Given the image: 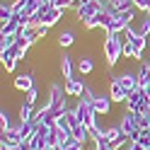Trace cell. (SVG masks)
Here are the masks:
<instances>
[{
    "instance_id": "1",
    "label": "cell",
    "mask_w": 150,
    "mask_h": 150,
    "mask_svg": "<svg viewBox=\"0 0 150 150\" xmlns=\"http://www.w3.org/2000/svg\"><path fill=\"white\" fill-rule=\"evenodd\" d=\"M126 111H133V114H145L148 111V107H150V97H148V90H143V87H138V90H133L131 95L126 97Z\"/></svg>"
},
{
    "instance_id": "3",
    "label": "cell",
    "mask_w": 150,
    "mask_h": 150,
    "mask_svg": "<svg viewBox=\"0 0 150 150\" xmlns=\"http://www.w3.org/2000/svg\"><path fill=\"white\" fill-rule=\"evenodd\" d=\"M111 78L126 90V95H131L133 90H138V73L136 70H124V73H119V75H111Z\"/></svg>"
},
{
    "instance_id": "14",
    "label": "cell",
    "mask_w": 150,
    "mask_h": 150,
    "mask_svg": "<svg viewBox=\"0 0 150 150\" xmlns=\"http://www.w3.org/2000/svg\"><path fill=\"white\" fill-rule=\"evenodd\" d=\"M78 70H80V75H90L95 70V61H92L90 56H80L78 58Z\"/></svg>"
},
{
    "instance_id": "24",
    "label": "cell",
    "mask_w": 150,
    "mask_h": 150,
    "mask_svg": "<svg viewBox=\"0 0 150 150\" xmlns=\"http://www.w3.org/2000/svg\"><path fill=\"white\" fill-rule=\"evenodd\" d=\"M140 143H143V150H150V131H143V136H140Z\"/></svg>"
},
{
    "instance_id": "29",
    "label": "cell",
    "mask_w": 150,
    "mask_h": 150,
    "mask_svg": "<svg viewBox=\"0 0 150 150\" xmlns=\"http://www.w3.org/2000/svg\"><path fill=\"white\" fill-rule=\"evenodd\" d=\"M34 150H49V148H34Z\"/></svg>"
},
{
    "instance_id": "21",
    "label": "cell",
    "mask_w": 150,
    "mask_h": 150,
    "mask_svg": "<svg viewBox=\"0 0 150 150\" xmlns=\"http://www.w3.org/2000/svg\"><path fill=\"white\" fill-rule=\"evenodd\" d=\"M3 68H5L7 73H15V68H17V58H5V61H3Z\"/></svg>"
},
{
    "instance_id": "16",
    "label": "cell",
    "mask_w": 150,
    "mask_h": 150,
    "mask_svg": "<svg viewBox=\"0 0 150 150\" xmlns=\"http://www.w3.org/2000/svg\"><path fill=\"white\" fill-rule=\"evenodd\" d=\"M61 150H85V143H82V140H78V138H68V140H65V143L63 145H58Z\"/></svg>"
},
{
    "instance_id": "9",
    "label": "cell",
    "mask_w": 150,
    "mask_h": 150,
    "mask_svg": "<svg viewBox=\"0 0 150 150\" xmlns=\"http://www.w3.org/2000/svg\"><path fill=\"white\" fill-rule=\"evenodd\" d=\"M63 12H65L63 7H56V5H51L49 10H46V15H44V22H41V24H46V27L51 29L53 24H58V20H63Z\"/></svg>"
},
{
    "instance_id": "6",
    "label": "cell",
    "mask_w": 150,
    "mask_h": 150,
    "mask_svg": "<svg viewBox=\"0 0 150 150\" xmlns=\"http://www.w3.org/2000/svg\"><path fill=\"white\" fill-rule=\"evenodd\" d=\"M92 107H95L97 114L109 116V111H111V97H109V92H107V95H104V92H97L95 99H92Z\"/></svg>"
},
{
    "instance_id": "11",
    "label": "cell",
    "mask_w": 150,
    "mask_h": 150,
    "mask_svg": "<svg viewBox=\"0 0 150 150\" xmlns=\"http://www.w3.org/2000/svg\"><path fill=\"white\" fill-rule=\"evenodd\" d=\"M126 41H131V44H133L140 53L145 56V51H148V39H145V36H138V34H131V32H126Z\"/></svg>"
},
{
    "instance_id": "27",
    "label": "cell",
    "mask_w": 150,
    "mask_h": 150,
    "mask_svg": "<svg viewBox=\"0 0 150 150\" xmlns=\"http://www.w3.org/2000/svg\"><path fill=\"white\" fill-rule=\"evenodd\" d=\"M136 7H138L140 12H150V0H140V3H138Z\"/></svg>"
},
{
    "instance_id": "10",
    "label": "cell",
    "mask_w": 150,
    "mask_h": 150,
    "mask_svg": "<svg viewBox=\"0 0 150 150\" xmlns=\"http://www.w3.org/2000/svg\"><path fill=\"white\" fill-rule=\"evenodd\" d=\"M109 97H111V102H119V104H121V102H126V97H128L126 90L121 87L114 78H111V82H109Z\"/></svg>"
},
{
    "instance_id": "31",
    "label": "cell",
    "mask_w": 150,
    "mask_h": 150,
    "mask_svg": "<svg viewBox=\"0 0 150 150\" xmlns=\"http://www.w3.org/2000/svg\"><path fill=\"white\" fill-rule=\"evenodd\" d=\"M138 3H140V0H133V5H138Z\"/></svg>"
},
{
    "instance_id": "13",
    "label": "cell",
    "mask_w": 150,
    "mask_h": 150,
    "mask_svg": "<svg viewBox=\"0 0 150 150\" xmlns=\"http://www.w3.org/2000/svg\"><path fill=\"white\" fill-rule=\"evenodd\" d=\"M17 124H24V121H32L34 119V107L32 104H27V102H22L20 104V111H17Z\"/></svg>"
},
{
    "instance_id": "32",
    "label": "cell",
    "mask_w": 150,
    "mask_h": 150,
    "mask_svg": "<svg viewBox=\"0 0 150 150\" xmlns=\"http://www.w3.org/2000/svg\"><path fill=\"white\" fill-rule=\"evenodd\" d=\"M145 114H148V116H150V107H148V111H145Z\"/></svg>"
},
{
    "instance_id": "17",
    "label": "cell",
    "mask_w": 150,
    "mask_h": 150,
    "mask_svg": "<svg viewBox=\"0 0 150 150\" xmlns=\"http://www.w3.org/2000/svg\"><path fill=\"white\" fill-rule=\"evenodd\" d=\"M36 99H39V85H32L29 90L24 92V102L34 107V104H36Z\"/></svg>"
},
{
    "instance_id": "15",
    "label": "cell",
    "mask_w": 150,
    "mask_h": 150,
    "mask_svg": "<svg viewBox=\"0 0 150 150\" xmlns=\"http://www.w3.org/2000/svg\"><path fill=\"white\" fill-rule=\"evenodd\" d=\"M73 44H75V34H73L70 29H65V32H61V34H58V46L68 49V46H73Z\"/></svg>"
},
{
    "instance_id": "8",
    "label": "cell",
    "mask_w": 150,
    "mask_h": 150,
    "mask_svg": "<svg viewBox=\"0 0 150 150\" xmlns=\"http://www.w3.org/2000/svg\"><path fill=\"white\" fill-rule=\"evenodd\" d=\"M32 85H36L32 73H20V75H15V78H12V87L20 90V92H27Z\"/></svg>"
},
{
    "instance_id": "23",
    "label": "cell",
    "mask_w": 150,
    "mask_h": 150,
    "mask_svg": "<svg viewBox=\"0 0 150 150\" xmlns=\"http://www.w3.org/2000/svg\"><path fill=\"white\" fill-rule=\"evenodd\" d=\"M56 7H63V10H68V7H75V0H53Z\"/></svg>"
},
{
    "instance_id": "22",
    "label": "cell",
    "mask_w": 150,
    "mask_h": 150,
    "mask_svg": "<svg viewBox=\"0 0 150 150\" xmlns=\"http://www.w3.org/2000/svg\"><path fill=\"white\" fill-rule=\"evenodd\" d=\"M95 95H97V92L92 90L90 85H85V92H82V97H80V99H85V102H92V99H95Z\"/></svg>"
},
{
    "instance_id": "19",
    "label": "cell",
    "mask_w": 150,
    "mask_h": 150,
    "mask_svg": "<svg viewBox=\"0 0 150 150\" xmlns=\"http://www.w3.org/2000/svg\"><path fill=\"white\" fill-rule=\"evenodd\" d=\"M15 44H17V36H0V51L12 49Z\"/></svg>"
},
{
    "instance_id": "18",
    "label": "cell",
    "mask_w": 150,
    "mask_h": 150,
    "mask_svg": "<svg viewBox=\"0 0 150 150\" xmlns=\"http://www.w3.org/2000/svg\"><path fill=\"white\" fill-rule=\"evenodd\" d=\"M0 124H3V131H10L12 126H17V124H12V114H10L7 109L0 111Z\"/></svg>"
},
{
    "instance_id": "28",
    "label": "cell",
    "mask_w": 150,
    "mask_h": 150,
    "mask_svg": "<svg viewBox=\"0 0 150 150\" xmlns=\"http://www.w3.org/2000/svg\"><path fill=\"white\" fill-rule=\"evenodd\" d=\"M0 150H22V148H0Z\"/></svg>"
},
{
    "instance_id": "7",
    "label": "cell",
    "mask_w": 150,
    "mask_h": 150,
    "mask_svg": "<svg viewBox=\"0 0 150 150\" xmlns=\"http://www.w3.org/2000/svg\"><path fill=\"white\" fill-rule=\"evenodd\" d=\"M85 85L87 82L82 80V78H70V80H65V92H68V97H82V92H85Z\"/></svg>"
},
{
    "instance_id": "12",
    "label": "cell",
    "mask_w": 150,
    "mask_h": 150,
    "mask_svg": "<svg viewBox=\"0 0 150 150\" xmlns=\"http://www.w3.org/2000/svg\"><path fill=\"white\" fill-rule=\"evenodd\" d=\"M58 70H61V75H63V80H70V78H75V75H73V61H70V56H63V58H61V63H58Z\"/></svg>"
},
{
    "instance_id": "30",
    "label": "cell",
    "mask_w": 150,
    "mask_h": 150,
    "mask_svg": "<svg viewBox=\"0 0 150 150\" xmlns=\"http://www.w3.org/2000/svg\"><path fill=\"white\" fill-rule=\"evenodd\" d=\"M145 90H148V97H150V85H148V87H145Z\"/></svg>"
},
{
    "instance_id": "20",
    "label": "cell",
    "mask_w": 150,
    "mask_h": 150,
    "mask_svg": "<svg viewBox=\"0 0 150 150\" xmlns=\"http://www.w3.org/2000/svg\"><path fill=\"white\" fill-rule=\"evenodd\" d=\"M114 7L116 10H128V7H136L133 0H114Z\"/></svg>"
},
{
    "instance_id": "25",
    "label": "cell",
    "mask_w": 150,
    "mask_h": 150,
    "mask_svg": "<svg viewBox=\"0 0 150 150\" xmlns=\"http://www.w3.org/2000/svg\"><path fill=\"white\" fill-rule=\"evenodd\" d=\"M36 29V36H39V39H46V34H49V27L46 24H39V27H34Z\"/></svg>"
},
{
    "instance_id": "2",
    "label": "cell",
    "mask_w": 150,
    "mask_h": 150,
    "mask_svg": "<svg viewBox=\"0 0 150 150\" xmlns=\"http://www.w3.org/2000/svg\"><path fill=\"white\" fill-rule=\"evenodd\" d=\"M126 32H131V34H138V36H145V39H150V12H145V15L136 17V20H133V22H131V24L126 27Z\"/></svg>"
},
{
    "instance_id": "26",
    "label": "cell",
    "mask_w": 150,
    "mask_h": 150,
    "mask_svg": "<svg viewBox=\"0 0 150 150\" xmlns=\"http://www.w3.org/2000/svg\"><path fill=\"white\" fill-rule=\"evenodd\" d=\"M126 150H143V143H140V140H128Z\"/></svg>"
},
{
    "instance_id": "5",
    "label": "cell",
    "mask_w": 150,
    "mask_h": 150,
    "mask_svg": "<svg viewBox=\"0 0 150 150\" xmlns=\"http://www.w3.org/2000/svg\"><path fill=\"white\" fill-rule=\"evenodd\" d=\"M73 10H75V17H78V22L82 24L85 20L95 17V15L102 10V7H99V3H97V0H92V3H85V5H75Z\"/></svg>"
},
{
    "instance_id": "4",
    "label": "cell",
    "mask_w": 150,
    "mask_h": 150,
    "mask_svg": "<svg viewBox=\"0 0 150 150\" xmlns=\"http://www.w3.org/2000/svg\"><path fill=\"white\" fill-rule=\"evenodd\" d=\"M0 148H22V136L17 126H12L10 131H0Z\"/></svg>"
}]
</instances>
